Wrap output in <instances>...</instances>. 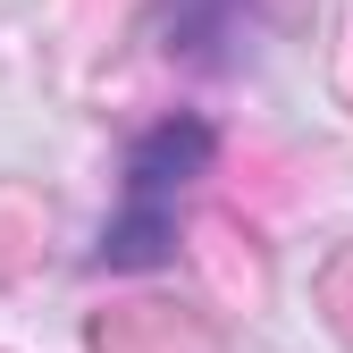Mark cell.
<instances>
[{"label": "cell", "mask_w": 353, "mask_h": 353, "mask_svg": "<svg viewBox=\"0 0 353 353\" xmlns=\"http://www.w3.org/2000/svg\"><path fill=\"white\" fill-rule=\"evenodd\" d=\"M210 152H219V135L202 118H160L152 135L126 152L118 210L101 219V244H93L101 270H160L176 252V210H185L194 176L210 168Z\"/></svg>", "instance_id": "6da1fadb"}, {"label": "cell", "mask_w": 353, "mask_h": 353, "mask_svg": "<svg viewBox=\"0 0 353 353\" xmlns=\"http://www.w3.org/2000/svg\"><path fill=\"white\" fill-rule=\"evenodd\" d=\"M252 0H160V42L168 59H219L236 42V17Z\"/></svg>", "instance_id": "7a4b0ae2"}]
</instances>
